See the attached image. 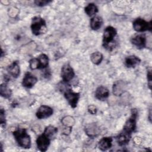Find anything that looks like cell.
Here are the masks:
<instances>
[{
  "mask_svg": "<svg viewBox=\"0 0 152 152\" xmlns=\"http://www.w3.org/2000/svg\"><path fill=\"white\" fill-rule=\"evenodd\" d=\"M63 124L66 126H71L72 124H74V119L71 116H66L63 118L62 121Z\"/></svg>",
  "mask_w": 152,
  "mask_h": 152,
  "instance_id": "484cf974",
  "label": "cell"
},
{
  "mask_svg": "<svg viewBox=\"0 0 152 152\" xmlns=\"http://www.w3.org/2000/svg\"><path fill=\"white\" fill-rule=\"evenodd\" d=\"M109 96V90L104 86H99L97 88L95 92L96 97L100 100H104Z\"/></svg>",
  "mask_w": 152,
  "mask_h": 152,
  "instance_id": "5bb4252c",
  "label": "cell"
},
{
  "mask_svg": "<svg viewBox=\"0 0 152 152\" xmlns=\"http://www.w3.org/2000/svg\"><path fill=\"white\" fill-rule=\"evenodd\" d=\"M131 41L133 45L138 48H144L146 46L147 40L144 34H137L134 36Z\"/></svg>",
  "mask_w": 152,
  "mask_h": 152,
  "instance_id": "8fae6325",
  "label": "cell"
},
{
  "mask_svg": "<svg viewBox=\"0 0 152 152\" xmlns=\"http://www.w3.org/2000/svg\"><path fill=\"white\" fill-rule=\"evenodd\" d=\"M140 62L141 60L138 57L135 55H130L125 58V64L128 68H133L138 65Z\"/></svg>",
  "mask_w": 152,
  "mask_h": 152,
  "instance_id": "ac0fdd59",
  "label": "cell"
},
{
  "mask_svg": "<svg viewBox=\"0 0 152 152\" xmlns=\"http://www.w3.org/2000/svg\"><path fill=\"white\" fill-rule=\"evenodd\" d=\"M133 28L138 32H142L146 30H151V21L147 22L142 18H137L133 22Z\"/></svg>",
  "mask_w": 152,
  "mask_h": 152,
  "instance_id": "5b68a950",
  "label": "cell"
},
{
  "mask_svg": "<svg viewBox=\"0 0 152 152\" xmlns=\"http://www.w3.org/2000/svg\"><path fill=\"white\" fill-rule=\"evenodd\" d=\"M37 77H36L34 75L31 74L30 72H27L23 79L22 84L24 87L30 88L33 87L37 83Z\"/></svg>",
  "mask_w": 152,
  "mask_h": 152,
  "instance_id": "30bf717a",
  "label": "cell"
},
{
  "mask_svg": "<svg viewBox=\"0 0 152 152\" xmlns=\"http://www.w3.org/2000/svg\"><path fill=\"white\" fill-rule=\"evenodd\" d=\"M147 79H148V86L149 88H151V70H148L147 71Z\"/></svg>",
  "mask_w": 152,
  "mask_h": 152,
  "instance_id": "f546056e",
  "label": "cell"
},
{
  "mask_svg": "<svg viewBox=\"0 0 152 152\" xmlns=\"http://www.w3.org/2000/svg\"><path fill=\"white\" fill-rule=\"evenodd\" d=\"M7 70L9 74L12 75L14 78H17L20 75V66L18 61H14L11 65H10L8 68Z\"/></svg>",
  "mask_w": 152,
  "mask_h": 152,
  "instance_id": "e0dca14e",
  "label": "cell"
},
{
  "mask_svg": "<svg viewBox=\"0 0 152 152\" xmlns=\"http://www.w3.org/2000/svg\"><path fill=\"white\" fill-rule=\"evenodd\" d=\"M29 66L31 69H39V63L37 58H33L29 61Z\"/></svg>",
  "mask_w": 152,
  "mask_h": 152,
  "instance_id": "d4e9b609",
  "label": "cell"
},
{
  "mask_svg": "<svg viewBox=\"0 0 152 152\" xmlns=\"http://www.w3.org/2000/svg\"><path fill=\"white\" fill-rule=\"evenodd\" d=\"M50 138L43 134L38 137L36 140L37 147L41 151H46L50 144Z\"/></svg>",
  "mask_w": 152,
  "mask_h": 152,
  "instance_id": "ba28073f",
  "label": "cell"
},
{
  "mask_svg": "<svg viewBox=\"0 0 152 152\" xmlns=\"http://www.w3.org/2000/svg\"><path fill=\"white\" fill-rule=\"evenodd\" d=\"M84 11L89 17H91L98 12V8L94 4L90 3L84 8Z\"/></svg>",
  "mask_w": 152,
  "mask_h": 152,
  "instance_id": "44dd1931",
  "label": "cell"
},
{
  "mask_svg": "<svg viewBox=\"0 0 152 152\" xmlns=\"http://www.w3.org/2000/svg\"><path fill=\"white\" fill-rule=\"evenodd\" d=\"M85 132L88 136L94 137L99 134L100 129L95 123H91L85 126Z\"/></svg>",
  "mask_w": 152,
  "mask_h": 152,
  "instance_id": "7c38bea8",
  "label": "cell"
},
{
  "mask_svg": "<svg viewBox=\"0 0 152 152\" xmlns=\"http://www.w3.org/2000/svg\"><path fill=\"white\" fill-rule=\"evenodd\" d=\"M0 94L4 98L9 99L12 94L11 90L6 83H3L0 86Z\"/></svg>",
  "mask_w": 152,
  "mask_h": 152,
  "instance_id": "ffe728a7",
  "label": "cell"
},
{
  "mask_svg": "<svg viewBox=\"0 0 152 152\" xmlns=\"http://www.w3.org/2000/svg\"><path fill=\"white\" fill-rule=\"evenodd\" d=\"M72 131V128L71 126H66V128H65L63 129V134L65 135H69L71 132Z\"/></svg>",
  "mask_w": 152,
  "mask_h": 152,
  "instance_id": "4dcf8cb0",
  "label": "cell"
},
{
  "mask_svg": "<svg viewBox=\"0 0 152 152\" xmlns=\"http://www.w3.org/2000/svg\"><path fill=\"white\" fill-rule=\"evenodd\" d=\"M57 132H58L57 128L52 125H49L45 128L43 134H45L47 137H48L50 139L57 133Z\"/></svg>",
  "mask_w": 152,
  "mask_h": 152,
  "instance_id": "cb8c5ba5",
  "label": "cell"
},
{
  "mask_svg": "<svg viewBox=\"0 0 152 152\" xmlns=\"http://www.w3.org/2000/svg\"><path fill=\"white\" fill-rule=\"evenodd\" d=\"M91 61L95 65H99L103 60V55L99 52H95L90 55Z\"/></svg>",
  "mask_w": 152,
  "mask_h": 152,
  "instance_id": "603a6c76",
  "label": "cell"
},
{
  "mask_svg": "<svg viewBox=\"0 0 152 152\" xmlns=\"http://www.w3.org/2000/svg\"><path fill=\"white\" fill-rule=\"evenodd\" d=\"M46 22L43 18L40 17H34L32 19L31 24V29L33 34L38 36L45 33L46 31Z\"/></svg>",
  "mask_w": 152,
  "mask_h": 152,
  "instance_id": "3957f363",
  "label": "cell"
},
{
  "mask_svg": "<svg viewBox=\"0 0 152 152\" xmlns=\"http://www.w3.org/2000/svg\"><path fill=\"white\" fill-rule=\"evenodd\" d=\"M43 75L45 78H48L49 77H50L51 75V73H50V71L49 69H46L45 72H44V74H43Z\"/></svg>",
  "mask_w": 152,
  "mask_h": 152,
  "instance_id": "1f68e13d",
  "label": "cell"
},
{
  "mask_svg": "<svg viewBox=\"0 0 152 152\" xmlns=\"http://www.w3.org/2000/svg\"><path fill=\"white\" fill-rule=\"evenodd\" d=\"M103 24V19L100 16H95L90 20V27L91 29L97 30L99 29Z\"/></svg>",
  "mask_w": 152,
  "mask_h": 152,
  "instance_id": "d6986e66",
  "label": "cell"
},
{
  "mask_svg": "<svg viewBox=\"0 0 152 152\" xmlns=\"http://www.w3.org/2000/svg\"><path fill=\"white\" fill-rule=\"evenodd\" d=\"M0 122L2 126H4L5 125V111L1 109L0 112Z\"/></svg>",
  "mask_w": 152,
  "mask_h": 152,
  "instance_id": "83f0119b",
  "label": "cell"
},
{
  "mask_svg": "<svg viewBox=\"0 0 152 152\" xmlns=\"http://www.w3.org/2000/svg\"><path fill=\"white\" fill-rule=\"evenodd\" d=\"M116 34V30L112 26H107L105 28L103 36V45L106 49L111 50L114 48L113 40Z\"/></svg>",
  "mask_w": 152,
  "mask_h": 152,
  "instance_id": "7a4b0ae2",
  "label": "cell"
},
{
  "mask_svg": "<svg viewBox=\"0 0 152 152\" xmlns=\"http://www.w3.org/2000/svg\"><path fill=\"white\" fill-rule=\"evenodd\" d=\"M125 83L122 81H116L112 87L113 93L115 96H121L122 93H124L125 90Z\"/></svg>",
  "mask_w": 152,
  "mask_h": 152,
  "instance_id": "2e32d148",
  "label": "cell"
},
{
  "mask_svg": "<svg viewBox=\"0 0 152 152\" xmlns=\"http://www.w3.org/2000/svg\"><path fill=\"white\" fill-rule=\"evenodd\" d=\"M112 144V138L109 137L102 138L98 143V147L102 151H106L110 148Z\"/></svg>",
  "mask_w": 152,
  "mask_h": 152,
  "instance_id": "9a60e30c",
  "label": "cell"
},
{
  "mask_svg": "<svg viewBox=\"0 0 152 152\" xmlns=\"http://www.w3.org/2000/svg\"><path fill=\"white\" fill-rule=\"evenodd\" d=\"M88 111L92 115H95L97 113V108L94 105L91 104L88 107Z\"/></svg>",
  "mask_w": 152,
  "mask_h": 152,
  "instance_id": "f1b7e54d",
  "label": "cell"
},
{
  "mask_svg": "<svg viewBox=\"0 0 152 152\" xmlns=\"http://www.w3.org/2000/svg\"><path fill=\"white\" fill-rule=\"evenodd\" d=\"M131 133L128 132L124 130L122 132L119 134V135L116 137V140L118 144L120 146H123L126 145L131 139Z\"/></svg>",
  "mask_w": 152,
  "mask_h": 152,
  "instance_id": "4fadbf2b",
  "label": "cell"
},
{
  "mask_svg": "<svg viewBox=\"0 0 152 152\" xmlns=\"http://www.w3.org/2000/svg\"><path fill=\"white\" fill-rule=\"evenodd\" d=\"M75 76L74 71L69 64H65L61 68V77L65 83L71 81Z\"/></svg>",
  "mask_w": 152,
  "mask_h": 152,
  "instance_id": "52a82bcc",
  "label": "cell"
},
{
  "mask_svg": "<svg viewBox=\"0 0 152 152\" xmlns=\"http://www.w3.org/2000/svg\"><path fill=\"white\" fill-rule=\"evenodd\" d=\"M13 135L18 144L24 148H29L31 146V139L25 129H19L13 132Z\"/></svg>",
  "mask_w": 152,
  "mask_h": 152,
  "instance_id": "6da1fadb",
  "label": "cell"
},
{
  "mask_svg": "<svg viewBox=\"0 0 152 152\" xmlns=\"http://www.w3.org/2000/svg\"><path fill=\"white\" fill-rule=\"evenodd\" d=\"M138 116V112L136 109H132L131 110V115L129 118L125 122V125L124 126L123 130L132 133L136 128V123L137 118Z\"/></svg>",
  "mask_w": 152,
  "mask_h": 152,
  "instance_id": "277c9868",
  "label": "cell"
},
{
  "mask_svg": "<svg viewBox=\"0 0 152 152\" xmlns=\"http://www.w3.org/2000/svg\"><path fill=\"white\" fill-rule=\"evenodd\" d=\"M53 112L52 108L46 105H42L38 109L36 112V116L39 119H45L50 116Z\"/></svg>",
  "mask_w": 152,
  "mask_h": 152,
  "instance_id": "9c48e42d",
  "label": "cell"
},
{
  "mask_svg": "<svg viewBox=\"0 0 152 152\" xmlns=\"http://www.w3.org/2000/svg\"><path fill=\"white\" fill-rule=\"evenodd\" d=\"M52 1L50 0H36L34 1V4L39 7H43L46 5H48Z\"/></svg>",
  "mask_w": 152,
  "mask_h": 152,
  "instance_id": "4316f807",
  "label": "cell"
},
{
  "mask_svg": "<svg viewBox=\"0 0 152 152\" xmlns=\"http://www.w3.org/2000/svg\"><path fill=\"white\" fill-rule=\"evenodd\" d=\"M64 96L72 108L77 106L80 98V93L74 92L71 88H66L64 91Z\"/></svg>",
  "mask_w": 152,
  "mask_h": 152,
  "instance_id": "8992f818",
  "label": "cell"
},
{
  "mask_svg": "<svg viewBox=\"0 0 152 152\" xmlns=\"http://www.w3.org/2000/svg\"><path fill=\"white\" fill-rule=\"evenodd\" d=\"M37 59L39 63V69H43L48 66L49 64V58L46 54H40L38 56Z\"/></svg>",
  "mask_w": 152,
  "mask_h": 152,
  "instance_id": "7402d4cb",
  "label": "cell"
}]
</instances>
